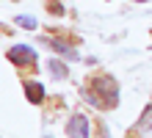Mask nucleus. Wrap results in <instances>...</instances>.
Masks as SVG:
<instances>
[{
	"label": "nucleus",
	"instance_id": "1",
	"mask_svg": "<svg viewBox=\"0 0 152 138\" xmlns=\"http://www.w3.org/2000/svg\"><path fill=\"white\" fill-rule=\"evenodd\" d=\"M91 91H94V97L100 99V105H102V108H113L116 102H119V86H116V80H113L111 75L94 77Z\"/></svg>",
	"mask_w": 152,
	"mask_h": 138
},
{
	"label": "nucleus",
	"instance_id": "2",
	"mask_svg": "<svg viewBox=\"0 0 152 138\" xmlns=\"http://www.w3.org/2000/svg\"><path fill=\"white\" fill-rule=\"evenodd\" d=\"M6 58L17 64V66H22V64H36V53H33L28 44H14V47H8Z\"/></svg>",
	"mask_w": 152,
	"mask_h": 138
},
{
	"label": "nucleus",
	"instance_id": "3",
	"mask_svg": "<svg viewBox=\"0 0 152 138\" xmlns=\"http://www.w3.org/2000/svg\"><path fill=\"white\" fill-rule=\"evenodd\" d=\"M66 135H69V138H88V119H86L83 113H75V116H69Z\"/></svg>",
	"mask_w": 152,
	"mask_h": 138
},
{
	"label": "nucleus",
	"instance_id": "4",
	"mask_svg": "<svg viewBox=\"0 0 152 138\" xmlns=\"http://www.w3.org/2000/svg\"><path fill=\"white\" fill-rule=\"evenodd\" d=\"M25 97H28L33 105H42V99H44V88H42V83H25Z\"/></svg>",
	"mask_w": 152,
	"mask_h": 138
},
{
	"label": "nucleus",
	"instance_id": "5",
	"mask_svg": "<svg viewBox=\"0 0 152 138\" xmlns=\"http://www.w3.org/2000/svg\"><path fill=\"white\" fill-rule=\"evenodd\" d=\"M50 72H53V77H58V80H66V77H69V69H66L58 58L50 61Z\"/></svg>",
	"mask_w": 152,
	"mask_h": 138
},
{
	"label": "nucleus",
	"instance_id": "6",
	"mask_svg": "<svg viewBox=\"0 0 152 138\" xmlns=\"http://www.w3.org/2000/svg\"><path fill=\"white\" fill-rule=\"evenodd\" d=\"M152 130V102H149V108L141 113V119H138V133H149Z\"/></svg>",
	"mask_w": 152,
	"mask_h": 138
},
{
	"label": "nucleus",
	"instance_id": "7",
	"mask_svg": "<svg viewBox=\"0 0 152 138\" xmlns=\"http://www.w3.org/2000/svg\"><path fill=\"white\" fill-rule=\"evenodd\" d=\"M50 47L56 50V53H61V55H66V58H77V53H75L72 47H66L64 42H56V39H50Z\"/></svg>",
	"mask_w": 152,
	"mask_h": 138
},
{
	"label": "nucleus",
	"instance_id": "8",
	"mask_svg": "<svg viewBox=\"0 0 152 138\" xmlns=\"http://www.w3.org/2000/svg\"><path fill=\"white\" fill-rule=\"evenodd\" d=\"M17 25H22V28H28V31H33V28H36V20H33V17L20 14V17H17Z\"/></svg>",
	"mask_w": 152,
	"mask_h": 138
},
{
	"label": "nucleus",
	"instance_id": "9",
	"mask_svg": "<svg viewBox=\"0 0 152 138\" xmlns=\"http://www.w3.org/2000/svg\"><path fill=\"white\" fill-rule=\"evenodd\" d=\"M136 3H147V0H136Z\"/></svg>",
	"mask_w": 152,
	"mask_h": 138
},
{
	"label": "nucleus",
	"instance_id": "10",
	"mask_svg": "<svg viewBox=\"0 0 152 138\" xmlns=\"http://www.w3.org/2000/svg\"><path fill=\"white\" fill-rule=\"evenodd\" d=\"M44 138H50V135H44Z\"/></svg>",
	"mask_w": 152,
	"mask_h": 138
}]
</instances>
